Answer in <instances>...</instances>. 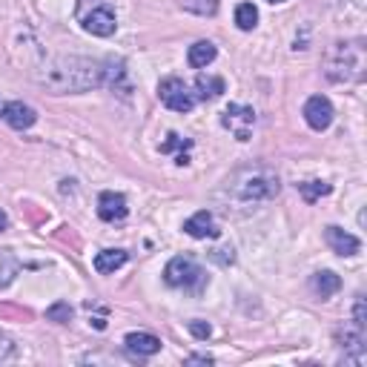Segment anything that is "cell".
I'll list each match as a JSON object with an SVG mask.
<instances>
[{
  "instance_id": "obj_30",
  "label": "cell",
  "mask_w": 367,
  "mask_h": 367,
  "mask_svg": "<svg viewBox=\"0 0 367 367\" xmlns=\"http://www.w3.org/2000/svg\"><path fill=\"white\" fill-rule=\"evenodd\" d=\"M267 4H284V0H267Z\"/></svg>"
},
{
  "instance_id": "obj_28",
  "label": "cell",
  "mask_w": 367,
  "mask_h": 367,
  "mask_svg": "<svg viewBox=\"0 0 367 367\" xmlns=\"http://www.w3.org/2000/svg\"><path fill=\"white\" fill-rule=\"evenodd\" d=\"M190 361H192V364H198V361H201V364H209L212 358H209V356H190Z\"/></svg>"
},
{
  "instance_id": "obj_13",
  "label": "cell",
  "mask_w": 367,
  "mask_h": 367,
  "mask_svg": "<svg viewBox=\"0 0 367 367\" xmlns=\"http://www.w3.org/2000/svg\"><path fill=\"white\" fill-rule=\"evenodd\" d=\"M124 344L135 356H155L161 350V339H155L153 333H129L124 339Z\"/></svg>"
},
{
  "instance_id": "obj_8",
  "label": "cell",
  "mask_w": 367,
  "mask_h": 367,
  "mask_svg": "<svg viewBox=\"0 0 367 367\" xmlns=\"http://www.w3.org/2000/svg\"><path fill=\"white\" fill-rule=\"evenodd\" d=\"M333 104L324 98V95H313L307 104H305V121L310 124V129H316V132H322V129H327L330 124H333Z\"/></svg>"
},
{
  "instance_id": "obj_14",
  "label": "cell",
  "mask_w": 367,
  "mask_h": 367,
  "mask_svg": "<svg viewBox=\"0 0 367 367\" xmlns=\"http://www.w3.org/2000/svg\"><path fill=\"white\" fill-rule=\"evenodd\" d=\"M215 55H218L215 43H209V40H198V43H192V46H190L187 60H190V66H192V69H204V66H209V63L215 60Z\"/></svg>"
},
{
  "instance_id": "obj_25",
  "label": "cell",
  "mask_w": 367,
  "mask_h": 367,
  "mask_svg": "<svg viewBox=\"0 0 367 367\" xmlns=\"http://www.w3.org/2000/svg\"><path fill=\"white\" fill-rule=\"evenodd\" d=\"M187 327H190V333H192L195 339H209V336H212V327H209L207 322H201V319H195V322H190Z\"/></svg>"
},
{
  "instance_id": "obj_4",
  "label": "cell",
  "mask_w": 367,
  "mask_h": 367,
  "mask_svg": "<svg viewBox=\"0 0 367 367\" xmlns=\"http://www.w3.org/2000/svg\"><path fill=\"white\" fill-rule=\"evenodd\" d=\"M278 178L267 170H250L236 181V192L244 201H270L273 195H278Z\"/></svg>"
},
{
  "instance_id": "obj_20",
  "label": "cell",
  "mask_w": 367,
  "mask_h": 367,
  "mask_svg": "<svg viewBox=\"0 0 367 367\" xmlns=\"http://www.w3.org/2000/svg\"><path fill=\"white\" fill-rule=\"evenodd\" d=\"M236 23H239V29H244V32L256 29V23H258V9H256L253 4H241V6L236 9Z\"/></svg>"
},
{
  "instance_id": "obj_21",
  "label": "cell",
  "mask_w": 367,
  "mask_h": 367,
  "mask_svg": "<svg viewBox=\"0 0 367 367\" xmlns=\"http://www.w3.org/2000/svg\"><path fill=\"white\" fill-rule=\"evenodd\" d=\"M18 270H21V264L12 256H4V261H0V287H9L18 275Z\"/></svg>"
},
{
  "instance_id": "obj_17",
  "label": "cell",
  "mask_w": 367,
  "mask_h": 367,
  "mask_svg": "<svg viewBox=\"0 0 367 367\" xmlns=\"http://www.w3.org/2000/svg\"><path fill=\"white\" fill-rule=\"evenodd\" d=\"M192 146V141H184L181 135H175V132H170L167 135V141L161 143V153H172V150H181L178 155H175V164L178 167H184V164H190V155H187V150Z\"/></svg>"
},
{
  "instance_id": "obj_9",
  "label": "cell",
  "mask_w": 367,
  "mask_h": 367,
  "mask_svg": "<svg viewBox=\"0 0 367 367\" xmlns=\"http://www.w3.org/2000/svg\"><path fill=\"white\" fill-rule=\"evenodd\" d=\"M324 241L330 244V250H333L336 256H344V258H350V256H356V253L361 250V241H358L356 236L344 233L341 227H327V230H324Z\"/></svg>"
},
{
  "instance_id": "obj_16",
  "label": "cell",
  "mask_w": 367,
  "mask_h": 367,
  "mask_svg": "<svg viewBox=\"0 0 367 367\" xmlns=\"http://www.w3.org/2000/svg\"><path fill=\"white\" fill-rule=\"evenodd\" d=\"M126 264V253L124 250H101L98 256H95V270L101 273V275H109V273H115L118 267H124Z\"/></svg>"
},
{
  "instance_id": "obj_29",
  "label": "cell",
  "mask_w": 367,
  "mask_h": 367,
  "mask_svg": "<svg viewBox=\"0 0 367 367\" xmlns=\"http://www.w3.org/2000/svg\"><path fill=\"white\" fill-rule=\"evenodd\" d=\"M6 227H9V218H6V212H4V209H0V233H4Z\"/></svg>"
},
{
  "instance_id": "obj_12",
  "label": "cell",
  "mask_w": 367,
  "mask_h": 367,
  "mask_svg": "<svg viewBox=\"0 0 367 367\" xmlns=\"http://www.w3.org/2000/svg\"><path fill=\"white\" fill-rule=\"evenodd\" d=\"M184 233L192 236V239H207V236L215 239L218 230H215V221H212V212L201 209V212H195L192 218H187V221H184Z\"/></svg>"
},
{
  "instance_id": "obj_11",
  "label": "cell",
  "mask_w": 367,
  "mask_h": 367,
  "mask_svg": "<svg viewBox=\"0 0 367 367\" xmlns=\"http://www.w3.org/2000/svg\"><path fill=\"white\" fill-rule=\"evenodd\" d=\"M126 212H129V207H126V198L121 192H101L98 215L104 221H121V218H126Z\"/></svg>"
},
{
  "instance_id": "obj_10",
  "label": "cell",
  "mask_w": 367,
  "mask_h": 367,
  "mask_svg": "<svg viewBox=\"0 0 367 367\" xmlns=\"http://www.w3.org/2000/svg\"><path fill=\"white\" fill-rule=\"evenodd\" d=\"M0 118H4L12 129H29L35 121H38V112L32 106H26L23 101H12L4 106V112H0Z\"/></svg>"
},
{
  "instance_id": "obj_2",
  "label": "cell",
  "mask_w": 367,
  "mask_h": 367,
  "mask_svg": "<svg viewBox=\"0 0 367 367\" xmlns=\"http://www.w3.org/2000/svg\"><path fill=\"white\" fill-rule=\"evenodd\" d=\"M327 78L336 84H350L364 78V46L361 40L336 43L327 55Z\"/></svg>"
},
{
  "instance_id": "obj_5",
  "label": "cell",
  "mask_w": 367,
  "mask_h": 367,
  "mask_svg": "<svg viewBox=\"0 0 367 367\" xmlns=\"http://www.w3.org/2000/svg\"><path fill=\"white\" fill-rule=\"evenodd\" d=\"M158 95H161L164 106H170L172 112H190L195 106V95L190 92V87L181 78H164L158 84Z\"/></svg>"
},
{
  "instance_id": "obj_22",
  "label": "cell",
  "mask_w": 367,
  "mask_h": 367,
  "mask_svg": "<svg viewBox=\"0 0 367 367\" xmlns=\"http://www.w3.org/2000/svg\"><path fill=\"white\" fill-rule=\"evenodd\" d=\"M181 6L187 12H195V15H215L218 0H181Z\"/></svg>"
},
{
  "instance_id": "obj_3",
  "label": "cell",
  "mask_w": 367,
  "mask_h": 367,
  "mask_svg": "<svg viewBox=\"0 0 367 367\" xmlns=\"http://www.w3.org/2000/svg\"><path fill=\"white\" fill-rule=\"evenodd\" d=\"M164 281L170 287H181V290H192V292H201V287L207 284V275L204 270L195 264V258L190 256H175L167 270H164Z\"/></svg>"
},
{
  "instance_id": "obj_19",
  "label": "cell",
  "mask_w": 367,
  "mask_h": 367,
  "mask_svg": "<svg viewBox=\"0 0 367 367\" xmlns=\"http://www.w3.org/2000/svg\"><path fill=\"white\" fill-rule=\"evenodd\" d=\"M299 192H302V198H305L307 204H316L319 198L330 195V192H333V187H330V184H324V181H305V184H299Z\"/></svg>"
},
{
  "instance_id": "obj_1",
  "label": "cell",
  "mask_w": 367,
  "mask_h": 367,
  "mask_svg": "<svg viewBox=\"0 0 367 367\" xmlns=\"http://www.w3.org/2000/svg\"><path fill=\"white\" fill-rule=\"evenodd\" d=\"M40 81L52 92H87L104 87V63L89 57H55L46 63Z\"/></svg>"
},
{
  "instance_id": "obj_18",
  "label": "cell",
  "mask_w": 367,
  "mask_h": 367,
  "mask_svg": "<svg viewBox=\"0 0 367 367\" xmlns=\"http://www.w3.org/2000/svg\"><path fill=\"white\" fill-rule=\"evenodd\" d=\"M195 89H198V98H218L224 92V78H218V75H198L195 81Z\"/></svg>"
},
{
  "instance_id": "obj_7",
  "label": "cell",
  "mask_w": 367,
  "mask_h": 367,
  "mask_svg": "<svg viewBox=\"0 0 367 367\" xmlns=\"http://www.w3.org/2000/svg\"><path fill=\"white\" fill-rule=\"evenodd\" d=\"M84 21V29L89 35H98V38H109L115 32V12L106 6V4H98V9H92L89 15H81Z\"/></svg>"
},
{
  "instance_id": "obj_15",
  "label": "cell",
  "mask_w": 367,
  "mask_h": 367,
  "mask_svg": "<svg viewBox=\"0 0 367 367\" xmlns=\"http://www.w3.org/2000/svg\"><path fill=\"white\" fill-rule=\"evenodd\" d=\"M339 287H341V278L333 270H322L313 275V292L319 299H330L333 292H339Z\"/></svg>"
},
{
  "instance_id": "obj_26",
  "label": "cell",
  "mask_w": 367,
  "mask_h": 367,
  "mask_svg": "<svg viewBox=\"0 0 367 367\" xmlns=\"http://www.w3.org/2000/svg\"><path fill=\"white\" fill-rule=\"evenodd\" d=\"M12 356H15V344H12V339L0 333V361H6V358H12Z\"/></svg>"
},
{
  "instance_id": "obj_24",
  "label": "cell",
  "mask_w": 367,
  "mask_h": 367,
  "mask_svg": "<svg viewBox=\"0 0 367 367\" xmlns=\"http://www.w3.org/2000/svg\"><path fill=\"white\" fill-rule=\"evenodd\" d=\"M353 324L356 327H367V310H364V299L361 296H356V305H353Z\"/></svg>"
},
{
  "instance_id": "obj_27",
  "label": "cell",
  "mask_w": 367,
  "mask_h": 367,
  "mask_svg": "<svg viewBox=\"0 0 367 367\" xmlns=\"http://www.w3.org/2000/svg\"><path fill=\"white\" fill-rule=\"evenodd\" d=\"M212 261L218 264H233L236 256H233V247H224V250H212Z\"/></svg>"
},
{
  "instance_id": "obj_23",
  "label": "cell",
  "mask_w": 367,
  "mask_h": 367,
  "mask_svg": "<svg viewBox=\"0 0 367 367\" xmlns=\"http://www.w3.org/2000/svg\"><path fill=\"white\" fill-rule=\"evenodd\" d=\"M46 319L49 322H57V324H66L72 319V307L66 302H55L49 310H46Z\"/></svg>"
},
{
  "instance_id": "obj_6",
  "label": "cell",
  "mask_w": 367,
  "mask_h": 367,
  "mask_svg": "<svg viewBox=\"0 0 367 367\" xmlns=\"http://www.w3.org/2000/svg\"><path fill=\"white\" fill-rule=\"evenodd\" d=\"M221 124L239 138V141H250L253 135V126H256V112L253 106H244V104H230L221 115Z\"/></svg>"
}]
</instances>
